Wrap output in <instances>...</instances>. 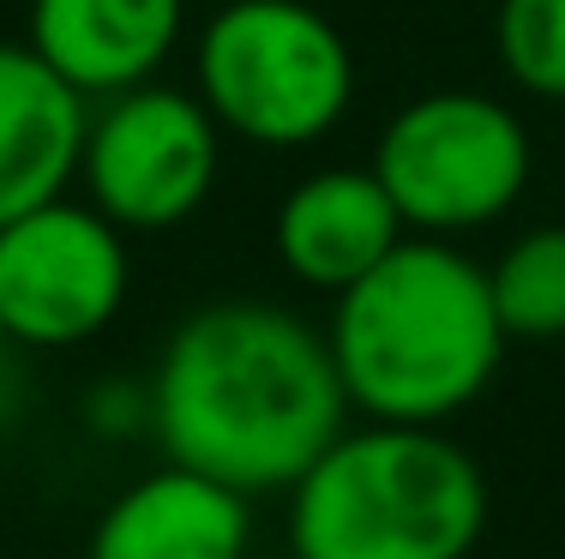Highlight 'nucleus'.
<instances>
[{"mask_svg":"<svg viewBox=\"0 0 565 559\" xmlns=\"http://www.w3.org/2000/svg\"><path fill=\"white\" fill-rule=\"evenodd\" d=\"M186 31V0H31L36 49L78 97H115L163 73Z\"/></svg>","mask_w":565,"mask_h":559,"instance_id":"9d476101","label":"nucleus"},{"mask_svg":"<svg viewBox=\"0 0 565 559\" xmlns=\"http://www.w3.org/2000/svg\"><path fill=\"white\" fill-rule=\"evenodd\" d=\"M326 343L349 409L367 421L439 428L493 385L511 337L488 265L457 252L446 235H403L338 295Z\"/></svg>","mask_w":565,"mask_h":559,"instance_id":"f03ea898","label":"nucleus"},{"mask_svg":"<svg viewBox=\"0 0 565 559\" xmlns=\"http://www.w3.org/2000/svg\"><path fill=\"white\" fill-rule=\"evenodd\" d=\"M85 127L90 97H78L31 43H0V223L78 181Z\"/></svg>","mask_w":565,"mask_h":559,"instance_id":"9b49d317","label":"nucleus"},{"mask_svg":"<svg viewBox=\"0 0 565 559\" xmlns=\"http://www.w3.org/2000/svg\"><path fill=\"white\" fill-rule=\"evenodd\" d=\"M253 499L199 470L163 463L103 505L85 559H247Z\"/></svg>","mask_w":565,"mask_h":559,"instance_id":"1a4fd4ad","label":"nucleus"},{"mask_svg":"<svg viewBox=\"0 0 565 559\" xmlns=\"http://www.w3.org/2000/svg\"><path fill=\"white\" fill-rule=\"evenodd\" d=\"M223 127L199 103V90L145 85L103 97L85 127L78 181L85 198L127 235H157L186 223L217 186Z\"/></svg>","mask_w":565,"mask_h":559,"instance_id":"423d86ee","label":"nucleus"},{"mask_svg":"<svg viewBox=\"0 0 565 559\" xmlns=\"http://www.w3.org/2000/svg\"><path fill=\"white\" fill-rule=\"evenodd\" d=\"M403 217L373 169H313L282 193L271 241L295 283L343 295L403 241Z\"/></svg>","mask_w":565,"mask_h":559,"instance_id":"6e6552de","label":"nucleus"},{"mask_svg":"<svg viewBox=\"0 0 565 559\" xmlns=\"http://www.w3.org/2000/svg\"><path fill=\"white\" fill-rule=\"evenodd\" d=\"M132 283L127 229L97 205L49 198L0 223V343L19 350H78L109 331Z\"/></svg>","mask_w":565,"mask_h":559,"instance_id":"0eeeda50","label":"nucleus"},{"mask_svg":"<svg viewBox=\"0 0 565 559\" xmlns=\"http://www.w3.org/2000/svg\"><path fill=\"white\" fill-rule=\"evenodd\" d=\"M145 397L163 458L247 499L289 494L349 421L326 331L277 301H205L186 313Z\"/></svg>","mask_w":565,"mask_h":559,"instance_id":"f257e3e1","label":"nucleus"},{"mask_svg":"<svg viewBox=\"0 0 565 559\" xmlns=\"http://www.w3.org/2000/svg\"><path fill=\"white\" fill-rule=\"evenodd\" d=\"M493 55L523 97L565 103V0H500Z\"/></svg>","mask_w":565,"mask_h":559,"instance_id":"ddd939ff","label":"nucleus"},{"mask_svg":"<svg viewBox=\"0 0 565 559\" xmlns=\"http://www.w3.org/2000/svg\"><path fill=\"white\" fill-rule=\"evenodd\" d=\"M12 404H19V385H12V367L0 362V428L12 421Z\"/></svg>","mask_w":565,"mask_h":559,"instance_id":"4468645a","label":"nucleus"},{"mask_svg":"<svg viewBox=\"0 0 565 559\" xmlns=\"http://www.w3.org/2000/svg\"><path fill=\"white\" fill-rule=\"evenodd\" d=\"M373 175L409 235H469L500 223L530 186V127L481 90H427L373 139Z\"/></svg>","mask_w":565,"mask_h":559,"instance_id":"39448f33","label":"nucleus"},{"mask_svg":"<svg viewBox=\"0 0 565 559\" xmlns=\"http://www.w3.org/2000/svg\"><path fill=\"white\" fill-rule=\"evenodd\" d=\"M481 529V463L415 421L343 428L289 487L295 559H469Z\"/></svg>","mask_w":565,"mask_h":559,"instance_id":"7ed1b4c3","label":"nucleus"},{"mask_svg":"<svg viewBox=\"0 0 565 559\" xmlns=\"http://www.w3.org/2000/svg\"><path fill=\"white\" fill-rule=\"evenodd\" d=\"M488 289L505 337L559 343L565 337V223H535L488 265Z\"/></svg>","mask_w":565,"mask_h":559,"instance_id":"f8f14e48","label":"nucleus"},{"mask_svg":"<svg viewBox=\"0 0 565 559\" xmlns=\"http://www.w3.org/2000/svg\"><path fill=\"white\" fill-rule=\"evenodd\" d=\"M199 103L223 132L265 151L326 139L355 103V55L307 0H228L193 49Z\"/></svg>","mask_w":565,"mask_h":559,"instance_id":"20e7f679","label":"nucleus"}]
</instances>
